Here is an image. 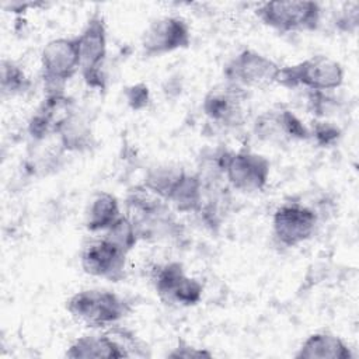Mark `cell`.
I'll return each mask as SVG.
<instances>
[{"mask_svg": "<svg viewBox=\"0 0 359 359\" xmlns=\"http://www.w3.org/2000/svg\"><path fill=\"white\" fill-rule=\"evenodd\" d=\"M202 181L196 172H184L175 188L172 189L168 202L182 213H198L202 205Z\"/></svg>", "mask_w": 359, "mask_h": 359, "instance_id": "cell-19", "label": "cell"}, {"mask_svg": "<svg viewBox=\"0 0 359 359\" xmlns=\"http://www.w3.org/2000/svg\"><path fill=\"white\" fill-rule=\"evenodd\" d=\"M317 222V213L311 208L290 202L275 210L272 217V233L279 244L293 248L311 238Z\"/></svg>", "mask_w": 359, "mask_h": 359, "instance_id": "cell-12", "label": "cell"}, {"mask_svg": "<svg viewBox=\"0 0 359 359\" xmlns=\"http://www.w3.org/2000/svg\"><path fill=\"white\" fill-rule=\"evenodd\" d=\"M248 91L224 81L212 87L202 101V111L213 123L234 129L243 126L248 116Z\"/></svg>", "mask_w": 359, "mask_h": 359, "instance_id": "cell-7", "label": "cell"}, {"mask_svg": "<svg viewBox=\"0 0 359 359\" xmlns=\"http://www.w3.org/2000/svg\"><path fill=\"white\" fill-rule=\"evenodd\" d=\"M69 314L88 327H109L125 318L129 311V303L119 294L104 289L80 290L66 302Z\"/></svg>", "mask_w": 359, "mask_h": 359, "instance_id": "cell-2", "label": "cell"}, {"mask_svg": "<svg viewBox=\"0 0 359 359\" xmlns=\"http://www.w3.org/2000/svg\"><path fill=\"white\" fill-rule=\"evenodd\" d=\"M151 282L157 296L167 304L191 307L198 304L203 296V285L188 276L184 265L177 261L156 266Z\"/></svg>", "mask_w": 359, "mask_h": 359, "instance_id": "cell-8", "label": "cell"}, {"mask_svg": "<svg viewBox=\"0 0 359 359\" xmlns=\"http://www.w3.org/2000/svg\"><path fill=\"white\" fill-rule=\"evenodd\" d=\"M31 87V80L20 65L10 59H3L0 65V90L1 95L15 97L27 93Z\"/></svg>", "mask_w": 359, "mask_h": 359, "instance_id": "cell-22", "label": "cell"}, {"mask_svg": "<svg viewBox=\"0 0 359 359\" xmlns=\"http://www.w3.org/2000/svg\"><path fill=\"white\" fill-rule=\"evenodd\" d=\"M185 170L172 164H160L147 170L143 178V187L154 195L168 202V198L184 175Z\"/></svg>", "mask_w": 359, "mask_h": 359, "instance_id": "cell-21", "label": "cell"}, {"mask_svg": "<svg viewBox=\"0 0 359 359\" xmlns=\"http://www.w3.org/2000/svg\"><path fill=\"white\" fill-rule=\"evenodd\" d=\"M191 45V28L181 17H160L149 24L140 38L142 53L146 57H158Z\"/></svg>", "mask_w": 359, "mask_h": 359, "instance_id": "cell-11", "label": "cell"}, {"mask_svg": "<svg viewBox=\"0 0 359 359\" xmlns=\"http://www.w3.org/2000/svg\"><path fill=\"white\" fill-rule=\"evenodd\" d=\"M310 132V139H313L317 144L323 147H330L334 146L342 136L341 129L325 119H316L313 121L311 126L309 128Z\"/></svg>", "mask_w": 359, "mask_h": 359, "instance_id": "cell-24", "label": "cell"}, {"mask_svg": "<svg viewBox=\"0 0 359 359\" xmlns=\"http://www.w3.org/2000/svg\"><path fill=\"white\" fill-rule=\"evenodd\" d=\"M279 70L280 66L271 57L254 49H243L224 65L223 74L226 81L250 90L275 84Z\"/></svg>", "mask_w": 359, "mask_h": 359, "instance_id": "cell-9", "label": "cell"}, {"mask_svg": "<svg viewBox=\"0 0 359 359\" xmlns=\"http://www.w3.org/2000/svg\"><path fill=\"white\" fill-rule=\"evenodd\" d=\"M104 238L126 254H129L139 241L136 230L126 215H121L119 219L104 231Z\"/></svg>", "mask_w": 359, "mask_h": 359, "instance_id": "cell-23", "label": "cell"}, {"mask_svg": "<svg viewBox=\"0 0 359 359\" xmlns=\"http://www.w3.org/2000/svg\"><path fill=\"white\" fill-rule=\"evenodd\" d=\"M126 216L132 222L139 241H171L182 236V226L170 209L168 202L143 185L129 189Z\"/></svg>", "mask_w": 359, "mask_h": 359, "instance_id": "cell-1", "label": "cell"}, {"mask_svg": "<svg viewBox=\"0 0 359 359\" xmlns=\"http://www.w3.org/2000/svg\"><path fill=\"white\" fill-rule=\"evenodd\" d=\"M271 175V161L250 150L229 151L224 163V178L229 187L244 194L265 189Z\"/></svg>", "mask_w": 359, "mask_h": 359, "instance_id": "cell-10", "label": "cell"}, {"mask_svg": "<svg viewBox=\"0 0 359 359\" xmlns=\"http://www.w3.org/2000/svg\"><path fill=\"white\" fill-rule=\"evenodd\" d=\"M60 147L66 151H84L93 144V133L88 122L76 109L57 132Z\"/></svg>", "mask_w": 359, "mask_h": 359, "instance_id": "cell-20", "label": "cell"}, {"mask_svg": "<svg viewBox=\"0 0 359 359\" xmlns=\"http://www.w3.org/2000/svg\"><path fill=\"white\" fill-rule=\"evenodd\" d=\"M41 70L46 94L63 91L65 84L80 72L76 36L49 41L41 52Z\"/></svg>", "mask_w": 359, "mask_h": 359, "instance_id": "cell-6", "label": "cell"}, {"mask_svg": "<svg viewBox=\"0 0 359 359\" xmlns=\"http://www.w3.org/2000/svg\"><path fill=\"white\" fill-rule=\"evenodd\" d=\"M126 252L102 237L83 250L80 265L90 276L119 282L126 276Z\"/></svg>", "mask_w": 359, "mask_h": 359, "instance_id": "cell-14", "label": "cell"}, {"mask_svg": "<svg viewBox=\"0 0 359 359\" xmlns=\"http://www.w3.org/2000/svg\"><path fill=\"white\" fill-rule=\"evenodd\" d=\"M344 69L339 62L325 55H314L279 70L276 84L286 88L303 87L310 91H332L344 83Z\"/></svg>", "mask_w": 359, "mask_h": 359, "instance_id": "cell-3", "label": "cell"}, {"mask_svg": "<svg viewBox=\"0 0 359 359\" xmlns=\"http://www.w3.org/2000/svg\"><path fill=\"white\" fill-rule=\"evenodd\" d=\"M252 132L261 142L272 144L310 139L309 128L293 111L283 105H276L259 114L252 123Z\"/></svg>", "mask_w": 359, "mask_h": 359, "instance_id": "cell-13", "label": "cell"}, {"mask_svg": "<svg viewBox=\"0 0 359 359\" xmlns=\"http://www.w3.org/2000/svg\"><path fill=\"white\" fill-rule=\"evenodd\" d=\"M74 111V101L65 91L48 93L28 122L29 136L36 142L52 135L56 136L60 126Z\"/></svg>", "mask_w": 359, "mask_h": 359, "instance_id": "cell-15", "label": "cell"}, {"mask_svg": "<svg viewBox=\"0 0 359 359\" xmlns=\"http://www.w3.org/2000/svg\"><path fill=\"white\" fill-rule=\"evenodd\" d=\"M168 358H185V359H191V358H212L213 353L209 352L208 349L203 348H196L182 339L178 341V345L175 348H172L171 352H168L167 355Z\"/></svg>", "mask_w": 359, "mask_h": 359, "instance_id": "cell-27", "label": "cell"}, {"mask_svg": "<svg viewBox=\"0 0 359 359\" xmlns=\"http://www.w3.org/2000/svg\"><path fill=\"white\" fill-rule=\"evenodd\" d=\"M119 202L109 192H98L91 199L86 212V229L88 231H105L121 216Z\"/></svg>", "mask_w": 359, "mask_h": 359, "instance_id": "cell-18", "label": "cell"}, {"mask_svg": "<svg viewBox=\"0 0 359 359\" xmlns=\"http://www.w3.org/2000/svg\"><path fill=\"white\" fill-rule=\"evenodd\" d=\"M76 39L80 56V73L84 83L94 90H105L107 79L102 67L107 59L108 35L102 15L94 13Z\"/></svg>", "mask_w": 359, "mask_h": 359, "instance_id": "cell-5", "label": "cell"}, {"mask_svg": "<svg viewBox=\"0 0 359 359\" xmlns=\"http://www.w3.org/2000/svg\"><path fill=\"white\" fill-rule=\"evenodd\" d=\"M125 98L128 105L133 111H142L144 109L150 102V91L149 87L143 83L132 84L125 88Z\"/></svg>", "mask_w": 359, "mask_h": 359, "instance_id": "cell-25", "label": "cell"}, {"mask_svg": "<svg viewBox=\"0 0 359 359\" xmlns=\"http://www.w3.org/2000/svg\"><path fill=\"white\" fill-rule=\"evenodd\" d=\"M352 356L344 339L324 331L309 335L294 353L296 359H351Z\"/></svg>", "mask_w": 359, "mask_h": 359, "instance_id": "cell-17", "label": "cell"}, {"mask_svg": "<svg viewBox=\"0 0 359 359\" xmlns=\"http://www.w3.org/2000/svg\"><path fill=\"white\" fill-rule=\"evenodd\" d=\"M258 20L282 34L290 32H311L321 24V6L317 1H266L257 10Z\"/></svg>", "mask_w": 359, "mask_h": 359, "instance_id": "cell-4", "label": "cell"}, {"mask_svg": "<svg viewBox=\"0 0 359 359\" xmlns=\"http://www.w3.org/2000/svg\"><path fill=\"white\" fill-rule=\"evenodd\" d=\"M70 359H121L128 358V346L111 335H83L74 339L66 353Z\"/></svg>", "mask_w": 359, "mask_h": 359, "instance_id": "cell-16", "label": "cell"}, {"mask_svg": "<svg viewBox=\"0 0 359 359\" xmlns=\"http://www.w3.org/2000/svg\"><path fill=\"white\" fill-rule=\"evenodd\" d=\"M358 3L348 4V8L339 11L335 17V27L342 32H355L358 28Z\"/></svg>", "mask_w": 359, "mask_h": 359, "instance_id": "cell-26", "label": "cell"}]
</instances>
